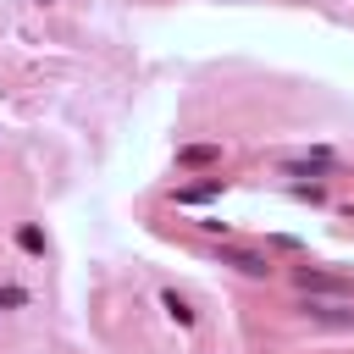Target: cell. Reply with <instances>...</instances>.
I'll use <instances>...</instances> for the list:
<instances>
[{"instance_id":"6da1fadb","label":"cell","mask_w":354,"mask_h":354,"mask_svg":"<svg viewBox=\"0 0 354 354\" xmlns=\"http://www.w3.org/2000/svg\"><path fill=\"white\" fill-rule=\"evenodd\" d=\"M216 260H221V266H232L238 277H254V282H266V277L277 271V266H271V254H260V249H238V243H221V249H216Z\"/></svg>"},{"instance_id":"7a4b0ae2","label":"cell","mask_w":354,"mask_h":354,"mask_svg":"<svg viewBox=\"0 0 354 354\" xmlns=\"http://www.w3.org/2000/svg\"><path fill=\"white\" fill-rule=\"evenodd\" d=\"M293 288L315 293V299H348V282L332 277V271H315V266H293Z\"/></svg>"},{"instance_id":"3957f363","label":"cell","mask_w":354,"mask_h":354,"mask_svg":"<svg viewBox=\"0 0 354 354\" xmlns=\"http://www.w3.org/2000/svg\"><path fill=\"white\" fill-rule=\"evenodd\" d=\"M299 310L310 321H326V326H354V304L348 299H304Z\"/></svg>"},{"instance_id":"277c9868","label":"cell","mask_w":354,"mask_h":354,"mask_svg":"<svg viewBox=\"0 0 354 354\" xmlns=\"http://www.w3.org/2000/svg\"><path fill=\"white\" fill-rule=\"evenodd\" d=\"M282 171H293V177H321V171H337V155H332V149H310V155H288V160H282Z\"/></svg>"},{"instance_id":"5b68a950","label":"cell","mask_w":354,"mask_h":354,"mask_svg":"<svg viewBox=\"0 0 354 354\" xmlns=\"http://www.w3.org/2000/svg\"><path fill=\"white\" fill-rule=\"evenodd\" d=\"M177 166H188V171L221 166V144H183V149H177Z\"/></svg>"},{"instance_id":"8992f818","label":"cell","mask_w":354,"mask_h":354,"mask_svg":"<svg viewBox=\"0 0 354 354\" xmlns=\"http://www.w3.org/2000/svg\"><path fill=\"white\" fill-rule=\"evenodd\" d=\"M160 310H166V321H171V326H183V332L194 326V310H188V299H183L177 288H160Z\"/></svg>"},{"instance_id":"52a82bcc","label":"cell","mask_w":354,"mask_h":354,"mask_svg":"<svg viewBox=\"0 0 354 354\" xmlns=\"http://www.w3.org/2000/svg\"><path fill=\"white\" fill-rule=\"evenodd\" d=\"M28 299H33L28 288H17V282H0V310H22Z\"/></svg>"},{"instance_id":"ba28073f","label":"cell","mask_w":354,"mask_h":354,"mask_svg":"<svg viewBox=\"0 0 354 354\" xmlns=\"http://www.w3.org/2000/svg\"><path fill=\"white\" fill-rule=\"evenodd\" d=\"M17 243H22L28 254H44V232H39V227H17Z\"/></svg>"},{"instance_id":"9c48e42d","label":"cell","mask_w":354,"mask_h":354,"mask_svg":"<svg viewBox=\"0 0 354 354\" xmlns=\"http://www.w3.org/2000/svg\"><path fill=\"white\" fill-rule=\"evenodd\" d=\"M39 6H55V0H39Z\"/></svg>"}]
</instances>
